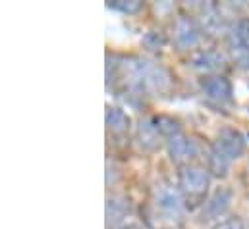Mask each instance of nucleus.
I'll use <instances>...</instances> for the list:
<instances>
[{"label": "nucleus", "mask_w": 249, "mask_h": 229, "mask_svg": "<svg viewBox=\"0 0 249 229\" xmlns=\"http://www.w3.org/2000/svg\"><path fill=\"white\" fill-rule=\"evenodd\" d=\"M211 177L203 168L197 166H187L180 172V191L191 202H203L207 191H209Z\"/></svg>", "instance_id": "nucleus-1"}, {"label": "nucleus", "mask_w": 249, "mask_h": 229, "mask_svg": "<svg viewBox=\"0 0 249 229\" xmlns=\"http://www.w3.org/2000/svg\"><path fill=\"white\" fill-rule=\"evenodd\" d=\"M228 49L236 64L249 67V19H240L232 27L228 35Z\"/></svg>", "instance_id": "nucleus-2"}, {"label": "nucleus", "mask_w": 249, "mask_h": 229, "mask_svg": "<svg viewBox=\"0 0 249 229\" xmlns=\"http://www.w3.org/2000/svg\"><path fill=\"white\" fill-rule=\"evenodd\" d=\"M155 202H157V208L168 216V218H178L182 214V206H184V195L170 187V185H162L157 189L155 193Z\"/></svg>", "instance_id": "nucleus-3"}, {"label": "nucleus", "mask_w": 249, "mask_h": 229, "mask_svg": "<svg viewBox=\"0 0 249 229\" xmlns=\"http://www.w3.org/2000/svg\"><path fill=\"white\" fill-rule=\"evenodd\" d=\"M201 89L207 98L214 102H230L232 100V83L224 75H207L201 81Z\"/></svg>", "instance_id": "nucleus-4"}, {"label": "nucleus", "mask_w": 249, "mask_h": 229, "mask_svg": "<svg viewBox=\"0 0 249 229\" xmlns=\"http://www.w3.org/2000/svg\"><path fill=\"white\" fill-rule=\"evenodd\" d=\"M201 39V31L197 27V23L187 17V16H180L174 23V41L176 45L182 49V50H187V49H193Z\"/></svg>", "instance_id": "nucleus-5"}, {"label": "nucleus", "mask_w": 249, "mask_h": 229, "mask_svg": "<svg viewBox=\"0 0 249 229\" xmlns=\"http://www.w3.org/2000/svg\"><path fill=\"white\" fill-rule=\"evenodd\" d=\"M230 160H236L244 154L246 150V139L244 135L238 131V129H232V127H226L218 133V139L214 143Z\"/></svg>", "instance_id": "nucleus-6"}, {"label": "nucleus", "mask_w": 249, "mask_h": 229, "mask_svg": "<svg viewBox=\"0 0 249 229\" xmlns=\"http://www.w3.org/2000/svg\"><path fill=\"white\" fill-rule=\"evenodd\" d=\"M230 202H232V193H230L228 189H218V191H214L213 196H211L209 200H205V204H203V214H201L203 220L209 222V220L220 218V216L228 210Z\"/></svg>", "instance_id": "nucleus-7"}, {"label": "nucleus", "mask_w": 249, "mask_h": 229, "mask_svg": "<svg viewBox=\"0 0 249 229\" xmlns=\"http://www.w3.org/2000/svg\"><path fill=\"white\" fill-rule=\"evenodd\" d=\"M195 152H197L195 143H193L189 137H186L182 131L176 133V135H172V137L168 139V154H170V158H172L176 164L187 162L189 158L195 156Z\"/></svg>", "instance_id": "nucleus-8"}, {"label": "nucleus", "mask_w": 249, "mask_h": 229, "mask_svg": "<svg viewBox=\"0 0 249 229\" xmlns=\"http://www.w3.org/2000/svg\"><path fill=\"white\" fill-rule=\"evenodd\" d=\"M137 137H139V143H141L143 148L155 150V148L159 147L160 139L164 137V133H162V129H160V125H159V119L153 117V119L141 121L139 131H137Z\"/></svg>", "instance_id": "nucleus-9"}, {"label": "nucleus", "mask_w": 249, "mask_h": 229, "mask_svg": "<svg viewBox=\"0 0 249 229\" xmlns=\"http://www.w3.org/2000/svg\"><path fill=\"white\" fill-rule=\"evenodd\" d=\"M230 158L216 147L213 145L211 150H209V172L216 177H226V173L230 170Z\"/></svg>", "instance_id": "nucleus-10"}, {"label": "nucleus", "mask_w": 249, "mask_h": 229, "mask_svg": "<svg viewBox=\"0 0 249 229\" xmlns=\"http://www.w3.org/2000/svg\"><path fill=\"white\" fill-rule=\"evenodd\" d=\"M129 212V204L125 202L122 196H112L107 200V220L108 224H118L122 222L125 216Z\"/></svg>", "instance_id": "nucleus-11"}, {"label": "nucleus", "mask_w": 249, "mask_h": 229, "mask_svg": "<svg viewBox=\"0 0 249 229\" xmlns=\"http://www.w3.org/2000/svg\"><path fill=\"white\" fill-rule=\"evenodd\" d=\"M129 115L120 108H108L107 110V125L112 133H125L129 129Z\"/></svg>", "instance_id": "nucleus-12"}, {"label": "nucleus", "mask_w": 249, "mask_h": 229, "mask_svg": "<svg viewBox=\"0 0 249 229\" xmlns=\"http://www.w3.org/2000/svg\"><path fill=\"white\" fill-rule=\"evenodd\" d=\"M108 8L120 10L124 14H135L137 10H141V2L139 0H114V2H108Z\"/></svg>", "instance_id": "nucleus-13"}, {"label": "nucleus", "mask_w": 249, "mask_h": 229, "mask_svg": "<svg viewBox=\"0 0 249 229\" xmlns=\"http://www.w3.org/2000/svg\"><path fill=\"white\" fill-rule=\"evenodd\" d=\"M214 229H244V226L238 218H230V220H224L222 224H218Z\"/></svg>", "instance_id": "nucleus-14"}]
</instances>
